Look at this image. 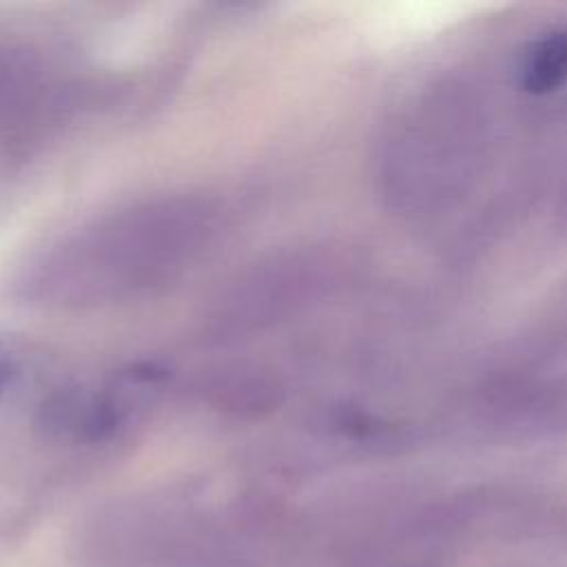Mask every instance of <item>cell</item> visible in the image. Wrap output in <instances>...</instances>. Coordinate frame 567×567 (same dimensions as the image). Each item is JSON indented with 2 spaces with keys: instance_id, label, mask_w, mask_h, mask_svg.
Here are the masks:
<instances>
[{
  "instance_id": "6da1fadb",
  "label": "cell",
  "mask_w": 567,
  "mask_h": 567,
  "mask_svg": "<svg viewBox=\"0 0 567 567\" xmlns=\"http://www.w3.org/2000/svg\"><path fill=\"white\" fill-rule=\"evenodd\" d=\"M221 230L199 195H159L120 206L66 233L18 277L20 295L53 308H95L166 288L188 272Z\"/></svg>"
},
{
  "instance_id": "7a4b0ae2",
  "label": "cell",
  "mask_w": 567,
  "mask_h": 567,
  "mask_svg": "<svg viewBox=\"0 0 567 567\" xmlns=\"http://www.w3.org/2000/svg\"><path fill=\"white\" fill-rule=\"evenodd\" d=\"M62 69L38 47L0 42V142L35 128L66 97Z\"/></svg>"
},
{
  "instance_id": "3957f363",
  "label": "cell",
  "mask_w": 567,
  "mask_h": 567,
  "mask_svg": "<svg viewBox=\"0 0 567 567\" xmlns=\"http://www.w3.org/2000/svg\"><path fill=\"white\" fill-rule=\"evenodd\" d=\"M567 69V40H554L543 47L540 53H536V66L532 71L534 82H540L543 86H549L554 78H560Z\"/></svg>"
},
{
  "instance_id": "277c9868",
  "label": "cell",
  "mask_w": 567,
  "mask_h": 567,
  "mask_svg": "<svg viewBox=\"0 0 567 567\" xmlns=\"http://www.w3.org/2000/svg\"><path fill=\"white\" fill-rule=\"evenodd\" d=\"M7 379H9V368H7L4 359L0 357V392H2V388L7 385Z\"/></svg>"
}]
</instances>
